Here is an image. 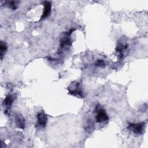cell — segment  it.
<instances>
[{"instance_id":"cell-1","label":"cell","mask_w":148,"mask_h":148,"mask_svg":"<svg viewBox=\"0 0 148 148\" xmlns=\"http://www.w3.org/2000/svg\"><path fill=\"white\" fill-rule=\"evenodd\" d=\"M97 114L95 116V121L98 123H102L106 122L109 120V117L106 112V111L99 106L96 107Z\"/></svg>"},{"instance_id":"cell-2","label":"cell","mask_w":148,"mask_h":148,"mask_svg":"<svg viewBox=\"0 0 148 148\" xmlns=\"http://www.w3.org/2000/svg\"><path fill=\"white\" fill-rule=\"evenodd\" d=\"M146 123L145 122H140L137 123H129L128 125V129L132 131L133 132L140 134H142L145 128Z\"/></svg>"},{"instance_id":"cell-3","label":"cell","mask_w":148,"mask_h":148,"mask_svg":"<svg viewBox=\"0 0 148 148\" xmlns=\"http://www.w3.org/2000/svg\"><path fill=\"white\" fill-rule=\"evenodd\" d=\"M37 123L36 126L38 128H43L46 126L47 122V117L43 112H39L36 116Z\"/></svg>"},{"instance_id":"cell-4","label":"cell","mask_w":148,"mask_h":148,"mask_svg":"<svg viewBox=\"0 0 148 148\" xmlns=\"http://www.w3.org/2000/svg\"><path fill=\"white\" fill-rule=\"evenodd\" d=\"M71 87H69V92L73 95L75 96H78V97H83V94L82 92V91L80 89V84L79 83H74V84H72L71 85Z\"/></svg>"},{"instance_id":"cell-5","label":"cell","mask_w":148,"mask_h":148,"mask_svg":"<svg viewBox=\"0 0 148 148\" xmlns=\"http://www.w3.org/2000/svg\"><path fill=\"white\" fill-rule=\"evenodd\" d=\"M43 4L44 5V9L40 20H43L47 17L50 14L51 9V3L50 2L44 1L43 2Z\"/></svg>"},{"instance_id":"cell-6","label":"cell","mask_w":148,"mask_h":148,"mask_svg":"<svg viewBox=\"0 0 148 148\" xmlns=\"http://www.w3.org/2000/svg\"><path fill=\"white\" fill-rule=\"evenodd\" d=\"M69 36L70 35H68L66 32L64 33V36H63L60 40V48L61 49L66 46H70L71 45L72 42Z\"/></svg>"},{"instance_id":"cell-7","label":"cell","mask_w":148,"mask_h":148,"mask_svg":"<svg viewBox=\"0 0 148 148\" xmlns=\"http://www.w3.org/2000/svg\"><path fill=\"white\" fill-rule=\"evenodd\" d=\"M16 124L17 127L24 129L25 127V120L21 114H17L15 117Z\"/></svg>"},{"instance_id":"cell-8","label":"cell","mask_w":148,"mask_h":148,"mask_svg":"<svg viewBox=\"0 0 148 148\" xmlns=\"http://www.w3.org/2000/svg\"><path fill=\"white\" fill-rule=\"evenodd\" d=\"M13 101V97L11 95H8L3 101V104L5 105L7 109L9 108Z\"/></svg>"},{"instance_id":"cell-9","label":"cell","mask_w":148,"mask_h":148,"mask_svg":"<svg viewBox=\"0 0 148 148\" xmlns=\"http://www.w3.org/2000/svg\"><path fill=\"white\" fill-rule=\"evenodd\" d=\"M6 50H7V46L5 42L1 41L0 43V56H1V60L2 59L3 56L5 55Z\"/></svg>"},{"instance_id":"cell-10","label":"cell","mask_w":148,"mask_h":148,"mask_svg":"<svg viewBox=\"0 0 148 148\" xmlns=\"http://www.w3.org/2000/svg\"><path fill=\"white\" fill-rule=\"evenodd\" d=\"M6 5L9 6V8H11L13 10H15L17 8V5L18 2L17 1H7L6 2Z\"/></svg>"},{"instance_id":"cell-11","label":"cell","mask_w":148,"mask_h":148,"mask_svg":"<svg viewBox=\"0 0 148 148\" xmlns=\"http://www.w3.org/2000/svg\"><path fill=\"white\" fill-rule=\"evenodd\" d=\"M105 62L102 60H98L95 62V66H99V67H103L105 65Z\"/></svg>"}]
</instances>
